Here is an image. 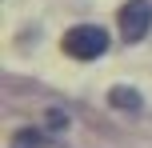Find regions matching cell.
Here are the masks:
<instances>
[{
	"label": "cell",
	"mask_w": 152,
	"mask_h": 148,
	"mask_svg": "<svg viewBox=\"0 0 152 148\" xmlns=\"http://www.w3.org/2000/svg\"><path fill=\"white\" fill-rule=\"evenodd\" d=\"M64 52L76 56V60H96V56L108 52V32L96 28V24H76V28L64 32Z\"/></svg>",
	"instance_id": "obj_1"
},
{
	"label": "cell",
	"mask_w": 152,
	"mask_h": 148,
	"mask_svg": "<svg viewBox=\"0 0 152 148\" xmlns=\"http://www.w3.org/2000/svg\"><path fill=\"white\" fill-rule=\"evenodd\" d=\"M112 104H120L124 112H136V108H140V96L128 92V88H112Z\"/></svg>",
	"instance_id": "obj_3"
},
{
	"label": "cell",
	"mask_w": 152,
	"mask_h": 148,
	"mask_svg": "<svg viewBox=\"0 0 152 148\" xmlns=\"http://www.w3.org/2000/svg\"><path fill=\"white\" fill-rule=\"evenodd\" d=\"M44 144V136L36 132V128H24V132H16V140H12V148H40Z\"/></svg>",
	"instance_id": "obj_4"
},
{
	"label": "cell",
	"mask_w": 152,
	"mask_h": 148,
	"mask_svg": "<svg viewBox=\"0 0 152 148\" xmlns=\"http://www.w3.org/2000/svg\"><path fill=\"white\" fill-rule=\"evenodd\" d=\"M148 28H152V4L148 0H128L120 8V36L128 44H136V40L148 36Z\"/></svg>",
	"instance_id": "obj_2"
}]
</instances>
